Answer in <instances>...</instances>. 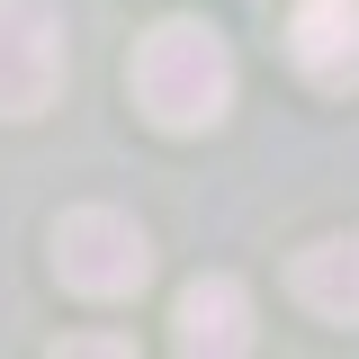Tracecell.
Listing matches in <instances>:
<instances>
[{"label":"cell","mask_w":359,"mask_h":359,"mask_svg":"<svg viewBox=\"0 0 359 359\" xmlns=\"http://www.w3.org/2000/svg\"><path fill=\"white\" fill-rule=\"evenodd\" d=\"M63 90V18L45 0H0V117H45Z\"/></svg>","instance_id":"obj_3"},{"label":"cell","mask_w":359,"mask_h":359,"mask_svg":"<svg viewBox=\"0 0 359 359\" xmlns=\"http://www.w3.org/2000/svg\"><path fill=\"white\" fill-rule=\"evenodd\" d=\"M135 108L162 135H207L233 108V54L207 18H162L135 45Z\"/></svg>","instance_id":"obj_1"},{"label":"cell","mask_w":359,"mask_h":359,"mask_svg":"<svg viewBox=\"0 0 359 359\" xmlns=\"http://www.w3.org/2000/svg\"><path fill=\"white\" fill-rule=\"evenodd\" d=\"M287 54L314 90H359V0H297Z\"/></svg>","instance_id":"obj_4"},{"label":"cell","mask_w":359,"mask_h":359,"mask_svg":"<svg viewBox=\"0 0 359 359\" xmlns=\"http://www.w3.org/2000/svg\"><path fill=\"white\" fill-rule=\"evenodd\" d=\"M54 269H63V287H81V297H135V287L153 278V243H144V224L117 216V207H72V216L54 224Z\"/></svg>","instance_id":"obj_2"},{"label":"cell","mask_w":359,"mask_h":359,"mask_svg":"<svg viewBox=\"0 0 359 359\" xmlns=\"http://www.w3.org/2000/svg\"><path fill=\"white\" fill-rule=\"evenodd\" d=\"M180 351H252V297L243 278H189L180 287Z\"/></svg>","instance_id":"obj_6"},{"label":"cell","mask_w":359,"mask_h":359,"mask_svg":"<svg viewBox=\"0 0 359 359\" xmlns=\"http://www.w3.org/2000/svg\"><path fill=\"white\" fill-rule=\"evenodd\" d=\"M287 287H297V306L323 314V323H359V233L306 243V252L287 261Z\"/></svg>","instance_id":"obj_5"}]
</instances>
